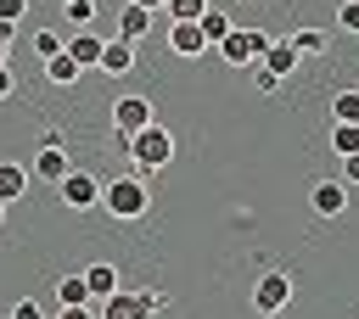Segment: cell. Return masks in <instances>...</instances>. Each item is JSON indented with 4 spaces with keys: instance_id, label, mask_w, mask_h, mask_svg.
I'll return each instance as SVG.
<instances>
[{
    "instance_id": "cell-1",
    "label": "cell",
    "mask_w": 359,
    "mask_h": 319,
    "mask_svg": "<svg viewBox=\"0 0 359 319\" xmlns=\"http://www.w3.org/2000/svg\"><path fill=\"white\" fill-rule=\"evenodd\" d=\"M123 151H129V173L151 179L157 168H168V162H174V134H168L163 123H151V129H140L135 140H123Z\"/></svg>"
},
{
    "instance_id": "cell-2",
    "label": "cell",
    "mask_w": 359,
    "mask_h": 319,
    "mask_svg": "<svg viewBox=\"0 0 359 319\" xmlns=\"http://www.w3.org/2000/svg\"><path fill=\"white\" fill-rule=\"evenodd\" d=\"M101 207L112 213V218H140L146 207H151V190H146V179L140 173H118V179H107L101 185Z\"/></svg>"
},
{
    "instance_id": "cell-3",
    "label": "cell",
    "mask_w": 359,
    "mask_h": 319,
    "mask_svg": "<svg viewBox=\"0 0 359 319\" xmlns=\"http://www.w3.org/2000/svg\"><path fill=\"white\" fill-rule=\"evenodd\" d=\"M230 67H258V56L269 50V34H258V28H230V39L224 45H213Z\"/></svg>"
},
{
    "instance_id": "cell-4",
    "label": "cell",
    "mask_w": 359,
    "mask_h": 319,
    "mask_svg": "<svg viewBox=\"0 0 359 319\" xmlns=\"http://www.w3.org/2000/svg\"><path fill=\"white\" fill-rule=\"evenodd\" d=\"M151 123H157V118H151V101H146V95H118V101H112V129H118L123 140H135V134L151 129Z\"/></svg>"
},
{
    "instance_id": "cell-5",
    "label": "cell",
    "mask_w": 359,
    "mask_h": 319,
    "mask_svg": "<svg viewBox=\"0 0 359 319\" xmlns=\"http://www.w3.org/2000/svg\"><path fill=\"white\" fill-rule=\"evenodd\" d=\"M56 190H62V201H67L73 213L101 207V179H95V173H84V168H67V179H62Z\"/></svg>"
},
{
    "instance_id": "cell-6",
    "label": "cell",
    "mask_w": 359,
    "mask_h": 319,
    "mask_svg": "<svg viewBox=\"0 0 359 319\" xmlns=\"http://www.w3.org/2000/svg\"><path fill=\"white\" fill-rule=\"evenodd\" d=\"M286 302H292V280H286V274H275V269H269V274H258V285H252V308L269 319V313H280Z\"/></svg>"
},
{
    "instance_id": "cell-7",
    "label": "cell",
    "mask_w": 359,
    "mask_h": 319,
    "mask_svg": "<svg viewBox=\"0 0 359 319\" xmlns=\"http://www.w3.org/2000/svg\"><path fill=\"white\" fill-rule=\"evenodd\" d=\"M309 207H314L320 218H342V213H348V185H342V179H314V185H309Z\"/></svg>"
},
{
    "instance_id": "cell-8",
    "label": "cell",
    "mask_w": 359,
    "mask_h": 319,
    "mask_svg": "<svg viewBox=\"0 0 359 319\" xmlns=\"http://www.w3.org/2000/svg\"><path fill=\"white\" fill-rule=\"evenodd\" d=\"M95 319H151L140 291H112L107 302H95Z\"/></svg>"
},
{
    "instance_id": "cell-9",
    "label": "cell",
    "mask_w": 359,
    "mask_h": 319,
    "mask_svg": "<svg viewBox=\"0 0 359 319\" xmlns=\"http://www.w3.org/2000/svg\"><path fill=\"white\" fill-rule=\"evenodd\" d=\"M67 151L62 146H39V157H34V168H28V179H45V185H62L67 179Z\"/></svg>"
},
{
    "instance_id": "cell-10",
    "label": "cell",
    "mask_w": 359,
    "mask_h": 319,
    "mask_svg": "<svg viewBox=\"0 0 359 319\" xmlns=\"http://www.w3.org/2000/svg\"><path fill=\"white\" fill-rule=\"evenodd\" d=\"M95 67H101V73H112V78H123V73L135 67V45H129V39H107Z\"/></svg>"
},
{
    "instance_id": "cell-11",
    "label": "cell",
    "mask_w": 359,
    "mask_h": 319,
    "mask_svg": "<svg viewBox=\"0 0 359 319\" xmlns=\"http://www.w3.org/2000/svg\"><path fill=\"white\" fill-rule=\"evenodd\" d=\"M168 50H174V56H202L208 39H202L196 22H174V28H168Z\"/></svg>"
},
{
    "instance_id": "cell-12",
    "label": "cell",
    "mask_w": 359,
    "mask_h": 319,
    "mask_svg": "<svg viewBox=\"0 0 359 319\" xmlns=\"http://www.w3.org/2000/svg\"><path fill=\"white\" fill-rule=\"evenodd\" d=\"M84 285H90V302H107L112 291H123V285H118V269H112V263H90V269H84Z\"/></svg>"
},
{
    "instance_id": "cell-13",
    "label": "cell",
    "mask_w": 359,
    "mask_h": 319,
    "mask_svg": "<svg viewBox=\"0 0 359 319\" xmlns=\"http://www.w3.org/2000/svg\"><path fill=\"white\" fill-rule=\"evenodd\" d=\"M196 28H202V39H208V50H213V45H224V39H230V28H236V22L224 17V6H208V11L196 17Z\"/></svg>"
},
{
    "instance_id": "cell-14",
    "label": "cell",
    "mask_w": 359,
    "mask_h": 319,
    "mask_svg": "<svg viewBox=\"0 0 359 319\" xmlns=\"http://www.w3.org/2000/svg\"><path fill=\"white\" fill-rule=\"evenodd\" d=\"M101 45H107V39H95L90 28H79V34H73V39L62 45V50H67V56H73L79 67H95V62H101Z\"/></svg>"
},
{
    "instance_id": "cell-15",
    "label": "cell",
    "mask_w": 359,
    "mask_h": 319,
    "mask_svg": "<svg viewBox=\"0 0 359 319\" xmlns=\"http://www.w3.org/2000/svg\"><path fill=\"white\" fill-rule=\"evenodd\" d=\"M258 62H264V67H269V73H275V78H286V73H292V67H297V62H303V56H297V50H292V39H269V50H264V56H258Z\"/></svg>"
},
{
    "instance_id": "cell-16",
    "label": "cell",
    "mask_w": 359,
    "mask_h": 319,
    "mask_svg": "<svg viewBox=\"0 0 359 319\" xmlns=\"http://www.w3.org/2000/svg\"><path fill=\"white\" fill-rule=\"evenodd\" d=\"M146 34H151V11H140V6H123V17H118V39L140 45Z\"/></svg>"
},
{
    "instance_id": "cell-17",
    "label": "cell",
    "mask_w": 359,
    "mask_h": 319,
    "mask_svg": "<svg viewBox=\"0 0 359 319\" xmlns=\"http://www.w3.org/2000/svg\"><path fill=\"white\" fill-rule=\"evenodd\" d=\"M22 190H28V168H22V162H0V201L11 207Z\"/></svg>"
},
{
    "instance_id": "cell-18",
    "label": "cell",
    "mask_w": 359,
    "mask_h": 319,
    "mask_svg": "<svg viewBox=\"0 0 359 319\" xmlns=\"http://www.w3.org/2000/svg\"><path fill=\"white\" fill-rule=\"evenodd\" d=\"M56 302H62V308H84V302H90L84 274H62V280H56Z\"/></svg>"
},
{
    "instance_id": "cell-19",
    "label": "cell",
    "mask_w": 359,
    "mask_h": 319,
    "mask_svg": "<svg viewBox=\"0 0 359 319\" xmlns=\"http://www.w3.org/2000/svg\"><path fill=\"white\" fill-rule=\"evenodd\" d=\"M79 73H84V67H79V62H73V56H67V50H56V56H50V62H45V78H50V84H73V78H79Z\"/></svg>"
},
{
    "instance_id": "cell-20",
    "label": "cell",
    "mask_w": 359,
    "mask_h": 319,
    "mask_svg": "<svg viewBox=\"0 0 359 319\" xmlns=\"http://www.w3.org/2000/svg\"><path fill=\"white\" fill-rule=\"evenodd\" d=\"M331 118H337V123H359V90H337Z\"/></svg>"
},
{
    "instance_id": "cell-21",
    "label": "cell",
    "mask_w": 359,
    "mask_h": 319,
    "mask_svg": "<svg viewBox=\"0 0 359 319\" xmlns=\"http://www.w3.org/2000/svg\"><path fill=\"white\" fill-rule=\"evenodd\" d=\"M292 50H297V56H320V50H325V34H320V28H297V34H292Z\"/></svg>"
},
{
    "instance_id": "cell-22",
    "label": "cell",
    "mask_w": 359,
    "mask_h": 319,
    "mask_svg": "<svg viewBox=\"0 0 359 319\" xmlns=\"http://www.w3.org/2000/svg\"><path fill=\"white\" fill-rule=\"evenodd\" d=\"M331 146H337V157H353V151H359V123H337Z\"/></svg>"
},
{
    "instance_id": "cell-23",
    "label": "cell",
    "mask_w": 359,
    "mask_h": 319,
    "mask_svg": "<svg viewBox=\"0 0 359 319\" xmlns=\"http://www.w3.org/2000/svg\"><path fill=\"white\" fill-rule=\"evenodd\" d=\"M163 11H168V17H174V22H196V17H202V11H208V0H168V6H163Z\"/></svg>"
},
{
    "instance_id": "cell-24",
    "label": "cell",
    "mask_w": 359,
    "mask_h": 319,
    "mask_svg": "<svg viewBox=\"0 0 359 319\" xmlns=\"http://www.w3.org/2000/svg\"><path fill=\"white\" fill-rule=\"evenodd\" d=\"M62 17H67L73 28H90V17H95V0H67V6H62Z\"/></svg>"
},
{
    "instance_id": "cell-25",
    "label": "cell",
    "mask_w": 359,
    "mask_h": 319,
    "mask_svg": "<svg viewBox=\"0 0 359 319\" xmlns=\"http://www.w3.org/2000/svg\"><path fill=\"white\" fill-rule=\"evenodd\" d=\"M62 45H67V39H62V34H50V28H39V34H34V50H39V62H50Z\"/></svg>"
},
{
    "instance_id": "cell-26",
    "label": "cell",
    "mask_w": 359,
    "mask_h": 319,
    "mask_svg": "<svg viewBox=\"0 0 359 319\" xmlns=\"http://www.w3.org/2000/svg\"><path fill=\"white\" fill-rule=\"evenodd\" d=\"M252 84H258V95H275V90L286 84V78H275V73H269V67L258 62V67H252Z\"/></svg>"
},
{
    "instance_id": "cell-27",
    "label": "cell",
    "mask_w": 359,
    "mask_h": 319,
    "mask_svg": "<svg viewBox=\"0 0 359 319\" xmlns=\"http://www.w3.org/2000/svg\"><path fill=\"white\" fill-rule=\"evenodd\" d=\"M337 28L359 34V0H342V6H337Z\"/></svg>"
},
{
    "instance_id": "cell-28",
    "label": "cell",
    "mask_w": 359,
    "mask_h": 319,
    "mask_svg": "<svg viewBox=\"0 0 359 319\" xmlns=\"http://www.w3.org/2000/svg\"><path fill=\"white\" fill-rule=\"evenodd\" d=\"M22 11H28V0H0V22H11V28H17V17H22Z\"/></svg>"
},
{
    "instance_id": "cell-29",
    "label": "cell",
    "mask_w": 359,
    "mask_h": 319,
    "mask_svg": "<svg viewBox=\"0 0 359 319\" xmlns=\"http://www.w3.org/2000/svg\"><path fill=\"white\" fill-rule=\"evenodd\" d=\"M140 297H146V308H151V313H163V308H168V291H157V285H146Z\"/></svg>"
},
{
    "instance_id": "cell-30",
    "label": "cell",
    "mask_w": 359,
    "mask_h": 319,
    "mask_svg": "<svg viewBox=\"0 0 359 319\" xmlns=\"http://www.w3.org/2000/svg\"><path fill=\"white\" fill-rule=\"evenodd\" d=\"M11 319H45V308H39V302H28V297H22V302H17V308H11Z\"/></svg>"
},
{
    "instance_id": "cell-31",
    "label": "cell",
    "mask_w": 359,
    "mask_h": 319,
    "mask_svg": "<svg viewBox=\"0 0 359 319\" xmlns=\"http://www.w3.org/2000/svg\"><path fill=\"white\" fill-rule=\"evenodd\" d=\"M342 185H359V151H353V157H342Z\"/></svg>"
},
{
    "instance_id": "cell-32",
    "label": "cell",
    "mask_w": 359,
    "mask_h": 319,
    "mask_svg": "<svg viewBox=\"0 0 359 319\" xmlns=\"http://www.w3.org/2000/svg\"><path fill=\"white\" fill-rule=\"evenodd\" d=\"M11 95H17V78H11V67L0 62V101H11Z\"/></svg>"
},
{
    "instance_id": "cell-33",
    "label": "cell",
    "mask_w": 359,
    "mask_h": 319,
    "mask_svg": "<svg viewBox=\"0 0 359 319\" xmlns=\"http://www.w3.org/2000/svg\"><path fill=\"white\" fill-rule=\"evenodd\" d=\"M56 319H95V302H84V308H56Z\"/></svg>"
},
{
    "instance_id": "cell-34",
    "label": "cell",
    "mask_w": 359,
    "mask_h": 319,
    "mask_svg": "<svg viewBox=\"0 0 359 319\" xmlns=\"http://www.w3.org/2000/svg\"><path fill=\"white\" fill-rule=\"evenodd\" d=\"M11 56V22H0V62Z\"/></svg>"
},
{
    "instance_id": "cell-35",
    "label": "cell",
    "mask_w": 359,
    "mask_h": 319,
    "mask_svg": "<svg viewBox=\"0 0 359 319\" xmlns=\"http://www.w3.org/2000/svg\"><path fill=\"white\" fill-rule=\"evenodd\" d=\"M129 6H140V11H157V6H168V0H129Z\"/></svg>"
},
{
    "instance_id": "cell-36",
    "label": "cell",
    "mask_w": 359,
    "mask_h": 319,
    "mask_svg": "<svg viewBox=\"0 0 359 319\" xmlns=\"http://www.w3.org/2000/svg\"><path fill=\"white\" fill-rule=\"evenodd\" d=\"M0 224H6V201H0Z\"/></svg>"
},
{
    "instance_id": "cell-37",
    "label": "cell",
    "mask_w": 359,
    "mask_h": 319,
    "mask_svg": "<svg viewBox=\"0 0 359 319\" xmlns=\"http://www.w3.org/2000/svg\"><path fill=\"white\" fill-rule=\"evenodd\" d=\"M62 6H67V0H62Z\"/></svg>"
}]
</instances>
